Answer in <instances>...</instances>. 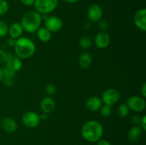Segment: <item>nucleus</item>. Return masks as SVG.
<instances>
[{
	"label": "nucleus",
	"mask_w": 146,
	"mask_h": 145,
	"mask_svg": "<svg viewBox=\"0 0 146 145\" xmlns=\"http://www.w3.org/2000/svg\"><path fill=\"white\" fill-rule=\"evenodd\" d=\"M104 134V127L97 120H89L84 124L81 128V135L86 141L91 143L97 142Z\"/></svg>",
	"instance_id": "obj_1"
},
{
	"label": "nucleus",
	"mask_w": 146,
	"mask_h": 145,
	"mask_svg": "<svg viewBox=\"0 0 146 145\" xmlns=\"http://www.w3.org/2000/svg\"><path fill=\"white\" fill-rule=\"evenodd\" d=\"M14 48L17 56L21 59H28L35 53L36 45L34 41L28 37L21 36L16 41Z\"/></svg>",
	"instance_id": "obj_2"
},
{
	"label": "nucleus",
	"mask_w": 146,
	"mask_h": 145,
	"mask_svg": "<svg viewBox=\"0 0 146 145\" xmlns=\"http://www.w3.org/2000/svg\"><path fill=\"white\" fill-rule=\"evenodd\" d=\"M41 14L36 10H33L28 11L23 16L20 24L24 31L28 33H34L41 27Z\"/></svg>",
	"instance_id": "obj_3"
},
{
	"label": "nucleus",
	"mask_w": 146,
	"mask_h": 145,
	"mask_svg": "<svg viewBox=\"0 0 146 145\" xmlns=\"http://www.w3.org/2000/svg\"><path fill=\"white\" fill-rule=\"evenodd\" d=\"M58 0H35L34 8L40 14H48L56 9Z\"/></svg>",
	"instance_id": "obj_4"
},
{
	"label": "nucleus",
	"mask_w": 146,
	"mask_h": 145,
	"mask_svg": "<svg viewBox=\"0 0 146 145\" xmlns=\"http://www.w3.org/2000/svg\"><path fill=\"white\" fill-rule=\"evenodd\" d=\"M129 109H131L133 112H140L145 109L146 103L144 98L138 95L131 96L127 100L126 102Z\"/></svg>",
	"instance_id": "obj_5"
},
{
	"label": "nucleus",
	"mask_w": 146,
	"mask_h": 145,
	"mask_svg": "<svg viewBox=\"0 0 146 145\" xmlns=\"http://www.w3.org/2000/svg\"><path fill=\"white\" fill-rule=\"evenodd\" d=\"M101 99L103 103L112 106L119 100L120 93L115 88H108L103 92Z\"/></svg>",
	"instance_id": "obj_6"
},
{
	"label": "nucleus",
	"mask_w": 146,
	"mask_h": 145,
	"mask_svg": "<svg viewBox=\"0 0 146 145\" xmlns=\"http://www.w3.org/2000/svg\"><path fill=\"white\" fill-rule=\"evenodd\" d=\"M21 121L27 127L35 128L40 123L39 115L34 111H27L23 114Z\"/></svg>",
	"instance_id": "obj_7"
},
{
	"label": "nucleus",
	"mask_w": 146,
	"mask_h": 145,
	"mask_svg": "<svg viewBox=\"0 0 146 145\" xmlns=\"http://www.w3.org/2000/svg\"><path fill=\"white\" fill-rule=\"evenodd\" d=\"M63 21L59 17L56 16H48L44 21V27L46 28L51 33H56L59 31L63 27Z\"/></svg>",
	"instance_id": "obj_8"
},
{
	"label": "nucleus",
	"mask_w": 146,
	"mask_h": 145,
	"mask_svg": "<svg viewBox=\"0 0 146 145\" xmlns=\"http://www.w3.org/2000/svg\"><path fill=\"white\" fill-rule=\"evenodd\" d=\"M5 65L15 72L20 71L22 68V61L21 58H19L15 54L7 53V59L5 61Z\"/></svg>",
	"instance_id": "obj_9"
},
{
	"label": "nucleus",
	"mask_w": 146,
	"mask_h": 145,
	"mask_svg": "<svg viewBox=\"0 0 146 145\" xmlns=\"http://www.w3.org/2000/svg\"><path fill=\"white\" fill-rule=\"evenodd\" d=\"M88 19L92 22H98L102 19L103 10L98 4H91L87 11Z\"/></svg>",
	"instance_id": "obj_10"
},
{
	"label": "nucleus",
	"mask_w": 146,
	"mask_h": 145,
	"mask_svg": "<svg viewBox=\"0 0 146 145\" xmlns=\"http://www.w3.org/2000/svg\"><path fill=\"white\" fill-rule=\"evenodd\" d=\"M133 22L138 29L143 31L146 30V9H139L135 12L133 16Z\"/></svg>",
	"instance_id": "obj_11"
},
{
	"label": "nucleus",
	"mask_w": 146,
	"mask_h": 145,
	"mask_svg": "<svg viewBox=\"0 0 146 145\" xmlns=\"http://www.w3.org/2000/svg\"><path fill=\"white\" fill-rule=\"evenodd\" d=\"M94 42L98 48L104 49L109 45L110 42H111V37L109 34H107L105 31H100L96 35Z\"/></svg>",
	"instance_id": "obj_12"
},
{
	"label": "nucleus",
	"mask_w": 146,
	"mask_h": 145,
	"mask_svg": "<svg viewBox=\"0 0 146 145\" xmlns=\"http://www.w3.org/2000/svg\"><path fill=\"white\" fill-rule=\"evenodd\" d=\"M40 107L42 112H45L46 114L51 113L56 107L55 101L51 97H46L41 100Z\"/></svg>",
	"instance_id": "obj_13"
},
{
	"label": "nucleus",
	"mask_w": 146,
	"mask_h": 145,
	"mask_svg": "<svg viewBox=\"0 0 146 145\" xmlns=\"http://www.w3.org/2000/svg\"><path fill=\"white\" fill-rule=\"evenodd\" d=\"M102 101L100 98L97 96L90 97L86 101V107L88 110L91 112H96L99 110L100 108L102 106Z\"/></svg>",
	"instance_id": "obj_14"
},
{
	"label": "nucleus",
	"mask_w": 146,
	"mask_h": 145,
	"mask_svg": "<svg viewBox=\"0 0 146 145\" xmlns=\"http://www.w3.org/2000/svg\"><path fill=\"white\" fill-rule=\"evenodd\" d=\"M1 127L8 133H13L17 129V122L10 117H6L1 121Z\"/></svg>",
	"instance_id": "obj_15"
},
{
	"label": "nucleus",
	"mask_w": 146,
	"mask_h": 145,
	"mask_svg": "<svg viewBox=\"0 0 146 145\" xmlns=\"http://www.w3.org/2000/svg\"><path fill=\"white\" fill-rule=\"evenodd\" d=\"M24 29L21 26V24L19 22L13 23L9 27V34L10 37L14 38L15 39L20 38L22 36Z\"/></svg>",
	"instance_id": "obj_16"
},
{
	"label": "nucleus",
	"mask_w": 146,
	"mask_h": 145,
	"mask_svg": "<svg viewBox=\"0 0 146 145\" xmlns=\"http://www.w3.org/2000/svg\"><path fill=\"white\" fill-rule=\"evenodd\" d=\"M78 64L83 69H87L92 64V57L88 52H84L78 58Z\"/></svg>",
	"instance_id": "obj_17"
},
{
	"label": "nucleus",
	"mask_w": 146,
	"mask_h": 145,
	"mask_svg": "<svg viewBox=\"0 0 146 145\" xmlns=\"http://www.w3.org/2000/svg\"><path fill=\"white\" fill-rule=\"evenodd\" d=\"M143 132L140 126H133L128 132V139L131 142H136L141 138Z\"/></svg>",
	"instance_id": "obj_18"
},
{
	"label": "nucleus",
	"mask_w": 146,
	"mask_h": 145,
	"mask_svg": "<svg viewBox=\"0 0 146 145\" xmlns=\"http://www.w3.org/2000/svg\"><path fill=\"white\" fill-rule=\"evenodd\" d=\"M37 36H38V39L42 42L46 43L48 42L51 40V34L52 33L50 32L45 27H40L36 31Z\"/></svg>",
	"instance_id": "obj_19"
},
{
	"label": "nucleus",
	"mask_w": 146,
	"mask_h": 145,
	"mask_svg": "<svg viewBox=\"0 0 146 145\" xmlns=\"http://www.w3.org/2000/svg\"><path fill=\"white\" fill-rule=\"evenodd\" d=\"M92 44V40L89 36H83L79 41V45L82 49H87L91 47Z\"/></svg>",
	"instance_id": "obj_20"
},
{
	"label": "nucleus",
	"mask_w": 146,
	"mask_h": 145,
	"mask_svg": "<svg viewBox=\"0 0 146 145\" xmlns=\"http://www.w3.org/2000/svg\"><path fill=\"white\" fill-rule=\"evenodd\" d=\"M117 112H118V115L121 117H125L128 116V113H129V108H128V105L126 103H122L118 106V109H117Z\"/></svg>",
	"instance_id": "obj_21"
},
{
	"label": "nucleus",
	"mask_w": 146,
	"mask_h": 145,
	"mask_svg": "<svg viewBox=\"0 0 146 145\" xmlns=\"http://www.w3.org/2000/svg\"><path fill=\"white\" fill-rule=\"evenodd\" d=\"M100 115L104 117H108L111 116V113H112V107L111 106L108 105H105L101 106V107L99 109Z\"/></svg>",
	"instance_id": "obj_22"
},
{
	"label": "nucleus",
	"mask_w": 146,
	"mask_h": 145,
	"mask_svg": "<svg viewBox=\"0 0 146 145\" xmlns=\"http://www.w3.org/2000/svg\"><path fill=\"white\" fill-rule=\"evenodd\" d=\"M9 34V26L5 21L0 20V38L5 37Z\"/></svg>",
	"instance_id": "obj_23"
},
{
	"label": "nucleus",
	"mask_w": 146,
	"mask_h": 145,
	"mask_svg": "<svg viewBox=\"0 0 146 145\" xmlns=\"http://www.w3.org/2000/svg\"><path fill=\"white\" fill-rule=\"evenodd\" d=\"M9 6L6 0H0V16H3L7 14Z\"/></svg>",
	"instance_id": "obj_24"
},
{
	"label": "nucleus",
	"mask_w": 146,
	"mask_h": 145,
	"mask_svg": "<svg viewBox=\"0 0 146 145\" xmlns=\"http://www.w3.org/2000/svg\"><path fill=\"white\" fill-rule=\"evenodd\" d=\"M3 73H4V76L5 77H9V78H14L16 75V72L14 71L13 70H11V68H9V67H7V65H4V68H2Z\"/></svg>",
	"instance_id": "obj_25"
},
{
	"label": "nucleus",
	"mask_w": 146,
	"mask_h": 145,
	"mask_svg": "<svg viewBox=\"0 0 146 145\" xmlns=\"http://www.w3.org/2000/svg\"><path fill=\"white\" fill-rule=\"evenodd\" d=\"M45 92L48 95H52L56 92V87L52 84H47L45 86Z\"/></svg>",
	"instance_id": "obj_26"
},
{
	"label": "nucleus",
	"mask_w": 146,
	"mask_h": 145,
	"mask_svg": "<svg viewBox=\"0 0 146 145\" xmlns=\"http://www.w3.org/2000/svg\"><path fill=\"white\" fill-rule=\"evenodd\" d=\"M1 82H2V83L4 84V85H5V86L11 87L14 85V78L4 76L3 79L1 80Z\"/></svg>",
	"instance_id": "obj_27"
},
{
	"label": "nucleus",
	"mask_w": 146,
	"mask_h": 145,
	"mask_svg": "<svg viewBox=\"0 0 146 145\" xmlns=\"http://www.w3.org/2000/svg\"><path fill=\"white\" fill-rule=\"evenodd\" d=\"M98 28L101 30V31H105L108 28V23L105 20L101 19L99 21H98Z\"/></svg>",
	"instance_id": "obj_28"
},
{
	"label": "nucleus",
	"mask_w": 146,
	"mask_h": 145,
	"mask_svg": "<svg viewBox=\"0 0 146 145\" xmlns=\"http://www.w3.org/2000/svg\"><path fill=\"white\" fill-rule=\"evenodd\" d=\"M141 117L138 115H133L131 119V122L133 126H139L141 122Z\"/></svg>",
	"instance_id": "obj_29"
},
{
	"label": "nucleus",
	"mask_w": 146,
	"mask_h": 145,
	"mask_svg": "<svg viewBox=\"0 0 146 145\" xmlns=\"http://www.w3.org/2000/svg\"><path fill=\"white\" fill-rule=\"evenodd\" d=\"M7 53L2 49H0V64L4 63L7 59Z\"/></svg>",
	"instance_id": "obj_30"
},
{
	"label": "nucleus",
	"mask_w": 146,
	"mask_h": 145,
	"mask_svg": "<svg viewBox=\"0 0 146 145\" xmlns=\"http://www.w3.org/2000/svg\"><path fill=\"white\" fill-rule=\"evenodd\" d=\"M139 126L141 127L143 131L146 130V115H143L142 117L141 118V122H140Z\"/></svg>",
	"instance_id": "obj_31"
},
{
	"label": "nucleus",
	"mask_w": 146,
	"mask_h": 145,
	"mask_svg": "<svg viewBox=\"0 0 146 145\" xmlns=\"http://www.w3.org/2000/svg\"><path fill=\"white\" fill-rule=\"evenodd\" d=\"M20 2L22 4L25 6H28V7H30V6L34 5V3L35 0H19Z\"/></svg>",
	"instance_id": "obj_32"
},
{
	"label": "nucleus",
	"mask_w": 146,
	"mask_h": 145,
	"mask_svg": "<svg viewBox=\"0 0 146 145\" xmlns=\"http://www.w3.org/2000/svg\"><path fill=\"white\" fill-rule=\"evenodd\" d=\"M16 41H17V39L10 37L9 38H8V39H7V44H8L9 46L13 47V48H14V46L15 45V44H16Z\"/></svg>",
	"instance_id": "obj_33"
},
{
	"label": "nucleus",
	"mask_w": 146,
	"mask_h": 145,
	"mask_svg": "<svg viewBox=\"0 0 146 145\" xmlns=\"http://www.w3.org/2000/svg\"><path fill=\"white\" fill-rule=\"evenodd\" d=\"M141 95H142L143 98H145L146 97V83L145 82H144V83L143 84L142 86H141Z\"/></svg>",
	"instance_id": "obj_34"
},
{
	"label": "nucleus",
	"mask_w": 146,
	"mask_h": 145,
	"mask_svg": "<svg viewBox=\"0 0 146 145\" xmlns=\"http://www.w3.org/2000/svg\"><path fill=\"white\" fill-rule=\"evenodd\" d=\"M97 145H111V144L106 139H100L97 142Z\"/></svg>",
	"instance_id": "obj_35"
},
{
	"label": "nucleus",
	"mask_w": 146,
	"mask_h": 145,
	"mask_svg": "<svg viewBox=\"0 0 146 145\" xmlns=\"http://www.w3.org/2000/svg\"><path fill=\"white\" fill-rule=\"evenodd\" d=\"M39 119L40 121H46L48 119V114L45 113V112H42L39 115Z\"/></svg>",
	"instance_id": "obj_36"
},
{
	"label": "nucleus",
	"mask_w": 146,
	"mask_h": 145,
	"mask_svg": "<svg viewBox=\"0 0 146 145\" xmlns=\"http://www.w3.org/2000/svg\"><path fill=\"white\" fill-rule=\"evenodd\" d=\"M63 1L67 4H74V3L78 1V0H63Z\"/></svg>",
	"instance_id": "obj_37"
},
{
	"label": "nucleus",
	"mask_w": 146,
	"mask_h": 145,
	"mask_svg": "<svg viewBox=\"0 0 146 145\" xmlns=\"http://www.w3.org/2000/svg\"><path fill=\"white\" fill-rule=\"evenodd\" d=\"M3 78H4V73H3L2 68H0V82H1V80L3 79Z\"/></svg>",
	"instance_id": "obj_38"
},
{
	"label": "nucleus",
	"mask_w": 146,
	"mask_h": 145,
	"mask_svg": "<svg viewBox=\"0 0 146 145\" xmlns=\"http://www.w3.org/2000/svg\"><path fill=\"white\" fill-rule=\"evenodd\" d=\"M1 128V121H0V129Z\"/></svg>",
	"instance_id": "obj_39"
}]
</instances>
